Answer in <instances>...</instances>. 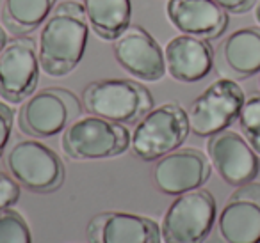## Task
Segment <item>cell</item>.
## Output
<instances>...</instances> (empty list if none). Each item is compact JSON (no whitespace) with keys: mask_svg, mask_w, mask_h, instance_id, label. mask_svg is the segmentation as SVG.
Returning a JSON list of instances; mask_svg holds the SVG:
<instances>
[{"mask_svg":"<svg viewBox=\"0 0 260 243\" xmlns=\"http://www.w3.org/2000/svg\"><path fill=\"white\" fill-rule=\"evenodd\" d=\"M87 29L82 4L68 0L55 6L41 25L38 47L41 71L52 78L70 75L84 57Z\"/></svg>","mask_w":260,"mask_h":243,"instance_id":"1","label":"cell"},{"mask_svg":"<svg viewBox=\"0 0 260 243\" xmlns=\"http://www.w3.org/2000/svg\"><path fill=\"white\" fill-rule=\"evenodd\" d=\"M82 103L91 115L132 125L152 110L153 98L139 82L107 78L91 82L82 93Z\"/></svg>","mask_w":260,"mask_h":243,"instance_id":"2","label":"cell"},{"mask_svg":"<svg viewBox=\"0 0 260 243\" xmlns=\"http://www.w3.org/2000/svg\"><path fill=\"white\" fill-rule=\"evenodd\" d=\"M191 126L187 112L178 103H164L143 115L130 139V149L143 161H153L178 149Z\"/></svg>","mask_w":260,"mask_h":243,"instance_id":"3","label":"cell"},{"mask_svg":"<svg viewBox=\"0 0 260 243\" xmlns=\"http://www.w3.org/2000/svg\"><path fill=\"white\" fill-rule=\"evenodd\" d=\"M130 139L132 135L123 125L89 115L77 117L64 130L61 147L73 160H104L125 153Z\"/></svg>","mask_w":260,"mask_h":243,"instance_id":"4","label":"cell"},{"mask_svg":"<svg viewBox=\"0 0 260 243\" xmlns=\"http://www.w3.org/2000/svg\"><path fill=\"white\" fill-rule=\"evenodd\" d=\"M82 112L79 98L62 87H48L23 101L18 112L22 133L34 139H50L64 132Z\"/></svg>","mask_w":260,"mask_h":243,"instance_id":"5","label":"cell"},{"mask_svg":"<svg viewBox=\"0 0 260 243\" xmlns=\"http://www.w3.org/2000/svg\"><path fill=\"white\" fill-rule=\"evenodd\" d=\"M216 200L207 190L196 188L178 195L166 210L160 234L166 243H203L216 224Z\"/></svg>","mask_w":260,"mask_h":243,"instance_id":"6","label":"cell"},{"mask_svg":"<svg viewBox=\"0 0 260 243\" xmlns=\"http://www.w3.org/2000/svg\"><path fill=\"white\" fill-rule=\"evenodd\" d=\"M6 165L18 185L30 192H55L64 181V165L57 153L34 139H22L13 144Z\"/></svg>","mask_w":260,"mask_h":243,"instance_id":"7","label":"cell"},{"mask_svg":"<svg viewBox=\"0 0 260 243\" xmlns=\"http://www.w3.org/2000/svg\"><path fill=\"white\" fill-rule=\"evenodd\" d=\"M244 100V91L235 80L223 76L212 82L189 107L191 132L196 137H212L226 130L239 117Z\"/></svg>","mask_w":260,"mask_h":243,"instance_id":"8","label":"cell"},{"mask_svg":"<svg viewBox=\"0 0 260 243\" xmlns=\"http://www.w3.org/2000/svg\"><path fill=\"white\" fill-rule=\"evenodd\" d=\"M210 243H260V183H246L228 197Z\"/></svg>","mask_w":260,"mask_h":243,"instance_id":"9","label":"cell"},{"mask_svg":"<svg viewBox=\"0 0 260 243\" xmlns=\"http://www.w3.org/2000/svg\"><path fill=\"white\" fill-rule=\"evenodd\" d=\"M40 57L36 41L18 37L0 52V96L16 105L34 94L40 80Z\"/></svg>","mask_w":260,"mask_h":243,"instance_id":"10","label":"cell"},{"mask_svg":"<svg viewBox=\"0 0 260 243\" xmlns=\"http://www.w3.org/2000/svg\"><path fill=\"white\" fill-rule=\"evenodd\" d=\"M153 185L166 195H182L203 186L210 178V161L194 147L175 149L155 161Z\"/></svg>","mask_w":260,"mask_h":243,"instance_id":"11","label":"cell"},{"mask_svg":"<svg viewBox=\"0 0 260 243\" xmlns=\"http://www.w3.org/2000/svg\"><path fill=\"white\" fill-rule=\"evenodd\" d=\"M207 153L217 174L228 185L242 186L251 183L260 172V160L248 140L235 132L216 133L207 142Z\"/></svg>","mask_w":260,"mask_h":243,"instance_id":"12","label":"cell"},{"mask_svg":"<svg viewBox=\"0 0 260 243\" xmlns=\"http://www.w3.org/2000/svg\"><path fill=\"white\" fill-rule=\"evenodd\" d=\"M112 50L118 64L134 78L157 82L166 75L164 52L143 27L130 25L114 41Z\"/></svg>","mask_w":260,"mask_h":243,"instance_id":"13","label":"cell"},{"mask_svg":"<svg viewBox=\"0 0 260 243\" xmlns=\"http://www.w3.org/2000/svg\"><path fill=\"white\" fill-rule=\"evenodd\" d=\"M89 243H160L162 234L152 218L105 211L87 224Z\"/></svg>","mask_w":260,"mask_h":243,"instance_id":"14","label":"cell"},{"mask_svg":"<svg viewBox=\"0 0 260 243\" xmlns=\"http://www.w3.org/2000/svg\"><path fill=\"white\" fill-rule=\"evenodd\" d=\"M166 16L182 34L216 39L226 30L228 15L214 0H170Z\"/></svg>","mask_w":260,"mask_h":243,"instance_id":"15","label":"cell"},{"mask_svg":"<svg viewBox=\"0 0 260 243\" xmlns=\"http://www.w3.org/2000/svg\"><path fill=\"white\" fill-rule=\"evenodd\" d=\"M214 66L224 78L241 80L260 73V29H241L221 41Z\"/></svg>","mask_w":260,"mask_h":243,"instance_id":"16","label":"cell"},{"mask_svg":"<svg viewBox=\"0 0 260 243\" xmlns=\"http://www.w3.org/2000/svg\"><path fill=\"white\" fill-rule=\"evenodd\" d=\"M166 69L177 82L194 84L214 68V50L207 39L187 34L173 37L164 50Z\"/></svg>","mask_w":260,"mask_h":243,"instance_id":"17","label":"cell"},{"mask_svg":"<svg viewBox=\"0 0 260 243\" xmlns=\"http://www.w3.org/2000/svg\"><path fill=\"white\" fill-rule=\"evenodd\" d=\"M84 13L93 32L104 41H116L130 27V0H84Z\"/></svg>","mask_w":260,"mask_h":243,"instance_id":"18","label":"cell"},{"mask_svg":"<svg viewBox=\"0 0 260 243\" xmlns=\"http://www.w3.org/2000/svg\"><path fill=\"white\" fill-rule=\"evenodd\" d=\"M55 0H4L2 20L16 36L34 32L54 11Z\"/></svg>","mask_w":260,"mask_h":243,"instance_id":"19","label":"cell"},{"mask_svg":"<svg viewBox=\"0 0 260 243\" xmlns=\"http://www.w3.org/2000/svg\"><path fill=\"white\" fill-rule=\"evenodd\" d=\"M239 126L249 146L260 154V94L253 93L244 100L239 114Z\"/></svg>","mask_w":260,"mask_h":243,"instance_id":"20","label":"cell"},{"mask_svg":"<svg viewBox=\"0 0 260 243\" xmlns=\"http://www.w3.org/2000/svg\"><path fill=\"white\" fill-rule=\"evenodd\" d=\"M0 243H32L30 229L18 211H0Z\"/></svg>","mask_w":260,"mask_h":243,"instance_id":"21","label":"cell"},{"mask_svg":"<svg viewBox=\"0 0 260 243\" xmlns=\"http://www.w3.org/2000/svg\"><path fill=\"white\" fill-rule=\"evenodd\" d=\"M20 199V185L13 176L0 172V211L11 208Z\"/></svg>","mask_w":260,"mask_h":243,"instance_id":"22","label":"cell"},{"mask_svg":"<svg viewBox=\"0 0 260 243\" xmlns=\"http://www.w3.org/2000/svg\"><path fill=\"white\" fill-rule=\"evenodd\" d=\"M13 132V110L9 105L0 101V156L4 154L6 147L9 144Z\"/></svg>","mask_w":260,"mask_h":243,"instance_id":"23","label":"cell"},{"mask_svg":"<svg viewBox=\"0 0 260 243\" xmlns=\"http://www.w3.org/2000/svg\"><path fill=\"white\" fill-rule=\"evenodd\" d=\"M214 2H216L217 6H221V8L228 13L244 15V13H248L258 0H214Z\"/></svg>","mask_w":260,"mask_h":243,"instance_id":"24","label":"cell"},{"mask_svg":"<svg viewBox=\"0 0 260 243\" xmlns=\"http://www.w3.org/2000/svg\"><path fill=\"white\" fill-rule=\"evenodd\" d=\"M8 45V36H6V32H4V29L0 27V52L4 50V47Z\"/></svg>","mask_w":260,"mask_h":243,"instance_id":"25","label":"cell"},{"mask_svg":"<svg viewBox=\"0 0 260 243\" xmlns=\"http://www.w3.org/2000/svg\"><path fill=\"white\" fill-rule=\"evenodd\" d=\"M255 20L258 22V25H260V0L256 2V9H255Z\"/></svg>","mask_w":260,"mask_h":243,"instance_id":"26","label":"cell"},{"mask_svg":"<svg viewBox=\"0 0 260 243\" xmlns=\"http://www.w3.org/2000/svg\"><path fill=\"white\" fill-rule=\"evenodd\" d=\"M258 86H260V80H258Z\"/></svg>","mask_w":260,"mask_h":243,"instance_id":"27","label":"cell"}]
</instances>
